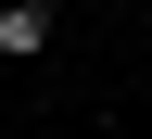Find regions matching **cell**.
Listing matches in <instances>:
<instances>
[{
    "label": "cell",
    "mask_w": 152,
    "mask_h": 139,
    "mask_svg": "<svg viewBox=\"0 0 152 139\" xmlns=\"http://www.w3.org/2000/svg\"><path fill=\"white\" fill-rule=\"evenodd\" d=\"M64 51V0H0V63H51Z\"/></svg>",
    "instance_id": "1"
}]
</instances>
